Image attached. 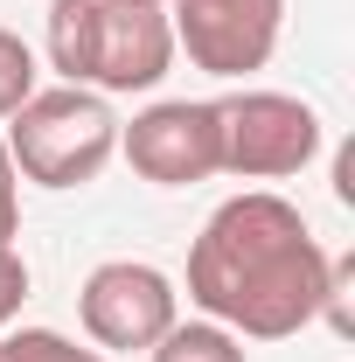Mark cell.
Returning <instances> with one entry per match:
<instances>
[{
    "instance_id": "6da1fadb",
    "label": "cell",
    "mask_w": 355,
    "mask_h": 362,
    "mask_svg": "<svg viewBox=\"0 0 355 362\" xmlns=\"http://www.w3.org/2000/svg\"><path fill=\"white\" fill-rule=\"evenodd\" d=\"M320 286L327 251L313 244L307 216L272 188L230 195L188 251V300L251 341H286L320 320Z\"/></svg>"
},
{
    "instance_id": "7a4b0ae2",
    "label": "cell",
    "mask_w": 355,
    "mask_h": 362,
    "mask_svg": "<svg viewBox=\"0 0 355 362\" xmlns=\"http://www.w3.org/2000/svg\"><path fill=\"white\" fill-rule=\"evenodd\" d=\"M49 63L84 90H153L175 70L168 7L146 0H49Z\"/></svg>"
},
{
    "instance_id": "3957f363",
    "label": "cell",
    "mask_w": 355,
    "mask_h": 362,
    "mask_svg": "<svg viewBox=\"0 0 355 362\" xmlns=\"http://www.w3.org/2000/svg\"><path fill=\"white\" fill-rule=\"evenodd\" d=\"M112 153H119V119H112L105 90H84V84L35 90L7 119V160H14V175L42 181V188H84V181L105 175Z\"/></svg>"
},
{
    "instance_id": "277c9868",
    "label": "cell",
    "mask_w": 355,
    "mask_h": 362,
    "mask_svg": "<svg viewBox=\"0 0 355 362\" xmlns=\"http://www.w3.org/2000/svg\"><path fill=\"white\" fill-rule=\"evenodd\" d=\"M223 119V175L237 181H286L320 153V112L286 90H237L216 105Z\"/></svg>"
},
{
    "instance_id": "5b68a950",
    "label": "cell",
    "mask_w": 355,
    "mask_h": 362,
    "mask_svg": "<svg viewBox=\"0 0 355 362\" xmlns=\"http://www.w3.org/2000/svg\"><path fill=\"white\" fill-rule=\"evenodd\" d=\"M168 28H175V49H188L195 70L251 77L279 49L286 0H168Z\"/></svg>"
},
{
    "instance_id": "8992f818",
    "label": "cell",
    "mask_w": 355,
    "mask_h": 362,
    "mask_svg": "<svg viewBox=\"0 0 355 362\" xmlns=\"http://www.w3.org/2000/svg\"><path fill=\"white\" fill-rule=\"evenodd\" d=\"M126 160L139 181L153 188H188V181L223 175V119L209 98H168V105H146L133 126L119 133Z\"/></svg>"
},
{
    "instance_id": "52a82bcc",
    "label": "cell",
    "mask_w": 355,
    "mask_h": 362,
    "mask_svg": "<svg viewBox=\"0 0 355 362\" xmlns=\"http://www.w3.org/2000/svg\"><path fill=\"white\" fill-rule=\"evenodd\" d=\"M77 314H84V334L98 349H153L181 320V293H175V279L161 265L112 258V265H98L84 279Z\"/></svg>"
},
{
    "instance_id": "ba28073f",
    "label": "cell",
    "mask_w": 355,
    "mask_h": 362,
    "mask_svg": "<svg viewBox=\"0 0 355 362\" xmlns=\"http://www.w3.org/2000/svg\"><path fill=\"white\" fill-rule=\"evenodd\" d=\"M153 362H244V341L216 320H175L153 341Z\"/></svg>"
},
{
    "instance_id": "9c48e42d",
    "label": "cell",
    "mask_w": 355,
    "mask_h": 362,
    "mask_svg": "<svg viewBox=\"0 0 355 362\" xmlns=\"http://www.w3.org/2000/svg\"><path fill=\"white\" fill-rule=\"evenodd\" d=\"M0 362H105L98 349H77L70 334H56V327H14L7 341H0Z\"/></svg>"
},
{
    "instance_id": "30bf717a",
    "label": "cell",
    "mask_w": 355,
    "mask_h": 362,
    "mask_svg": "<svg viewBox=\"0 0 355 362\" xmlns=\"http://www.w3.org/2000/svg\"><path fill=\"white\" fill-rule=\"evenodd\" d=\"M28 98H35V49L14 28H0V119H14Z\"/></svg>"
},
{
    "instance_id": "8fae6325",
    "label": "cell",
    "mask_w": 355,
    "mask_h": 362,
    "mask_svg": "<svg viewBox=\"0 0 355 362\" xmlns=\"http://www.w3.org/2000/svg\"><path fill=\"white\" fill-rule=\"evenodd\" d=\"M349 286H355V258H327V286H320V314L334 320V334H355V314H349Z\"/></svg>"
},
{
    "instance_id": "7c38bea8",
    "label": "cell",
    "mask_w": 355,
    "mask_h": 362,
    "mask_svg": "<svg viewBox=\"0 0 355 362\" xmlns=\"http://www.w3.org/2000/svg\"><path fill=\"white\" fill-rule=\"evenodd\" d=\"M21 300H28V258L14 244H0V327L21 320Z\"/></svg>"
},
{
    "instance_id": "4fadbf2b",
    "label": "cell",
    "mask_w": 355,
    "mask_h": 362,
    "mask_svg": "<svg viewBox=\"0 0 355 362\" xmlns=\"http://www.w3.org/2000/svg\"><path fill=\"white\" fill-rule=\"evenodd\" d=\"M21 237V181H14V160H7V139H0V244Z\"/></svg>"
},
{
    "instance_id": "5bb4252c",
    "label": "cell",
    "mask_w": 355,
    "mask_h": 362,
    "mask_svg": "<svg viewBox=\"0 0 355 362\" xmlns=\"http://www.w3.org/2000/svg\"><path fill=\"white\" fill-rule=\"evenodd\" d=\"M146 7H168V0H146Z\"/></svg>"
}]
</instances>
